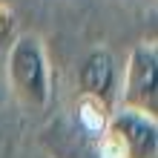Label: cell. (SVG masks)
Here are the masks:
<instances>
[{
	"label": "cell",
	"instance_id": "3957f363",
	"mask_svg": "<svg viewBox=\"0 0 158 158\" xmlns=\"http://www.w3.org/2000/svg\"><path fill=\"white\" fill-rule=\"evenodd\" d=\"M124 109L158 118V46L155 40H141L132 46L121 72L118 104Z\"/></svg>",
	"mask_w": 158,
	"mask_h": 158
},
{
	"label": "cell",
	"instance_id": "5b68a950",
	"mask_svg": "<svg viewBox=\"0 0 158 158\" xmlns=\"http://www.w3.org/2000/svg\"><path fill=\"white\" fill-rule=\"evenodd\" d=\"M3 6H9V0H0V9H3Z\"/></svg>",
	"mask_w": 158,
	"mask_h": 158
},
{
	"label": "cell",
	"instance_id": "7a4b0ae2",
	"mask_svg": "<svg viewBox=\"0 0 158 158\" xmlns=\"http://www.w3.org/2000/svg\"><path fill=\"white\" fill-rule=\"evenodd\" d=\"M158 118L115 106L98 135V158H155Z\"/></svg>",
	"mask_w": 158,
	"mask_h": 158
},
{
	"label": "cell",
	"instance_id": "277c9868",
	"mask_svg": "<svg viewBox=\"0 0 158 158\" xmlns=\"http://www.w3.org/2000/svg\"><path fill=\"white\" fill-rule=\"evenodd\" d=\"M118 83H121V69L115 55L106 46L89 49L78 66V98L95 101L112 112L118 104Z\"/></svg>",
	"mask_w": 158,
	"mask_h": 158
},
{
	"label": "cell",
	"instance_id": "6da1fadb",
	"mask_svg": "<svg viewBox=\"0 0 158 158\" xmlns=\"http://www.w3.org/2000/svg\"><path fill=\"white\" fill-rule=\"evenodd\" d=\"M6 83L15 101L32 112L49 106L52 101V66L43 38L38 32H20L6 52Z\"/></svg>",
	"mask_w": 158,
	"mask_h": 158
}]
</instances>
